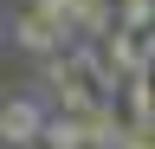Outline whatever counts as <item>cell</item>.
Here are the masks:
<instances>
[{
    "label": "cell",
    "mask_w": 155,
    "mask_h": 149,
    "mask_svg": "<svg viewBox=\"0 0 155 149\" xmlns=\"http://www.w3.org/2000/svg\"><path fill=\"white\" fill-rule=\"evenodd\" d=\"M104 59H110V71H116L123 84L136 78V71H149V65H142V39H136V32H123V26L104 39Z\"/></svg>",
    "instance_id": "cell-3"
},
{
    "label": "cell",
    "mask_w": 155,
    "mask_h": 149,
    "mask_svg": "<svg viewBox=\"0 0 155 149\" xmlns=\"http://www.w3.org/2000/svg\"><path fill=\"white\" fill-rule=\"evenodd\" d=\"M142 65L155 71V32H142Z\"/></svg>",
    "instance_id": "cell-6"
},
{
    "label": "cell",
    "mask_w": 155,
    "mask_h": 149,
    "mask_svg": "<svg viewBox=\"0 0 155 149\" xmlns=\"http://www.w3.org/2000/svg\"><path fill=\"white\" fill-rule=\"evenodd\" d=\"M45 97L39 91H19V97H0V143L7 149H39L45 143Z\"/></svg>",
    "instance_id": "cell-1"
},
{
    "label": "cell",
    "mask_w": 155,
    "mask_h": 149,
    "mask_svg": "<svg viewBox=\"0 0 155 149\" xmlns=\"http://www.w3.org/2000/svg\"><path fill=\"white\" fill-rule=\"evenodd\" d=\"M39 149H91V143H84V123L65 117V110H52V117H45V143H39Z\"/></svg>",
    "instance_id": "cell-4"
},
{
    "label": "cell",
    "mask_w": 155,
    "mask_h": 149,
    "mask_svg": "<svg viewBox=\"0 0 155 149\" xmlns=\"http://www.w3.org/2000/svg\"><path fill=\"white\" fill-rule=\"evenodd\" d=\"M13 39L26 46L39 65H45V59H65V52L78 46V39H71V32L58 26V20H45L39 7H26V0H19V13H13Z\"/></svg>",
    "instance_id": "cell-2"
},
{
    "label": "cell",
    "mask_w": 155,
    "mask_h": 149,
    "mask_svg": "<svg viewBox=\"0 0 155 149\" xmlns=\"http://www.w3.org/2000/svg\"><path fill=\"white\" fill-rule=\"evenodd\" d=\"M116 26L136 32V39H142V32H155V0H116Z\"/></svg>",
    "instance_id": "cell-5"
}]
</instances>
